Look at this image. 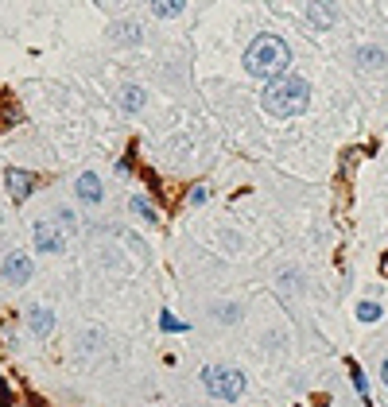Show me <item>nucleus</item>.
I'll return each mask as SVG.
<instances>
[{"label":"nucleus","mask_w":388,"mask_h":407,"mask_svg":"<svg viewBox=\"0 0 388 407\" xmlns=\"http://www.w3.org/2000/svg\"><path fill=\"white\" fill-rule=\"evenodd\" d=\"M287 62H291V50H287V43L279 35H256L245 50V70L253 78H264V82L284 74Z\"/></svg>","instance_id":"f257e3e1"},{"label":"nucleus","mask_w":388,"mask_h":407,"mask_svg":"<svg viewBox=\"0 0 388 407\" xmlns=\"http://www.w3.org/2000/svg\"><path fill=\"white\" fill-rule=\"evenodd\" d=\"M307 101H311V85L299 74H279L264 85V109L272 116H279V120L284 116H299L307 109Z\"/></svg>","instance_id":"f03ea898"},{"label":"nucleus","mask_w":388,"mask_h":407,"mask_svg":"<svg viewBox=\"0 0 388 407\" xmlns=\"http://www.w3.org/2000/svg\"><path fill=\"white\" fill-rule=\"evenodd\" d=\"M202 384H206V392H210L214 399H241L245 396V373L241 368H233V365H206L202 368Z\"/></svg>","instance_id":"7ed1b4c3"},{"label":"nucleus","mask_w":388,"mask_h":407,"mask_svg":"<svg viewBox=\"0 0 388 407\" xmlns=\"http://www.w3.org/2000/svg\"><path fill=\"white\" fill-rule=\"evenodd\" d=\"M35 249H39L43 256H55V252L67 249V237H62L51 221H35Z\"/></svg>","instance_id":"20e7f679"},{"label":"nucleus","mask_w":388,"mask_h":407,"mask_svg":"<svg viewBox=\"0 0 388 407\" xmlns=\"http://www.w3.org/2000/svg\"><path fill=\"white\" fill-rule=\"evenodd\" d=\"M0 275H4V283H12V287H24V283L32 280V260H27L24 252H12V256H4Z\"/></svg>","instance_id":"39448f33"},{"label":"nucleus","mask_w":388,"mask_h":407,"mask_svg":"<svg viewBox=\"0 0 388 407\" xmlns=\"http://www.w3.org/2000/svg\"><path fill=\"white\" fill-rule=\"evenodd\" d=\"M4 183H8V194H12V198L24 202V198H32V191H35V183H39V179H35L32 171H24V167H12Z\"/></svg>","instance_id":"423d86ee"},{"label":"nucleus","mask_w":388,"mask_h":407,"mask_svg":"<svg viewBox=\"0 0 388 407\" xmlns=\"http://www.w3.org/2000/svg\"><path fill=\"white\" fill-rule=\"evenodd\" d=\"M307 20H311L314 27H334L338 24V4L334 0H311V4H307Z\"/></svg>","instance_id":"0eeeda50"},{"label":"nucleus","mask_w":388,"mask_h":407,"mask_svg":"<svg viewBox=\"0 0 388 407\" xmlns=\"http://www.w3.org/2000/svg\"><path fill=\"white\" fill-rule=\"evenodd\" d=\"M109 39L120 43V47H140L144 32H140V24H136V20H117V24L109 27Z\"/></svg>","instance_id":"6e6552de"},{"label":"nucleus","mask_w":388,"mask_h":407,"mask_svg":"<svg viewBox=\"0 0 388 407\" xmlns=\"http://www.w3.org/2000/svg\"><path fill=\"white\" fill-rule=\"evenodd\" d=\"M102 179H97V174L93 171H85V174H78V198L85 202V206H97V202H102Z\"/></svg>","instance_id":"1a4fd4ad"},{"label":"nucleus","mask_w":388,"mask_h":407,"mask_svg":"<svg viewBox=\"0 0 388 407\" xmlns=\"http://www.w3.org/2000/svg\"><path fill=\"white\" fill-rule=\"evenodd\" d=\"M27 326H32L35 338H51V330H55V315H51L47 307H32V310H27Z\"/></svg>","instance_id":"9d476101"},{"label":"nucleus","mask_w":388,"mask_h":407,"mask_svg":"<svg viewBox=\"0 0 388 407\" xmlns=\"http://www.w3.org/2000/svg\"><path fill=\"white\" fill-rule=\"evenodd\" d=\"M357 67H361V70H380V67H388V50H380V47H373V43H369V47H357Z\"/></svg>","instance_id":"9b49d317"},{"label":"nucleus","mask_w":388,"mask_h":407,"mask_svg":"<svg viewBox=\"0 0 388 407\" xmlns=\"http://www.w3.org/2000/svg\"><path fill=\"white\" fill-rule=\"evenodd\" d=\"M144 101H148V97H144V90L136 82H128L125 90H120V109H125V113H140Z\"/></svg>","instance_id":"f8f14e48"},{"label":"nucleus","mask_w":388,"mask_h":407,"mask_svg":"<svg viewBox=\"0 0 388 407\" xmlns=\"http://www.w3.org/2000/svg\"><path fill=\"white\" fill-rule=\"evenodd\" d=\"M186 8V0H152V12L160 20H171V16H179V12Z\"/></svg>","instance_id":"ddd939ff"},{"label":"nucleus","mask_w":388,"mask_h":407,"mask_svg":"<svg viewBox=\"0 0 388 407\" xmlns=\"http://www.w3.org/2000/svg\"><path fill=\"white\" fill-rule=\"evenodd\" d=\"M132 214H136V217H144V221H155V209L148 206L144 198H132Z\"/></svg>","instance_id":"4468645a"},{"label":"nucleus","mask_w":388,"mask_h":407,"mask_svg":"<svg viewBox=\"0 0 388 407\" xmlns=\"http://www.w3.org/2000/svg\"><path fill=\"white\" fill-rule=\"evenodd\" d=\"M357 318H361V322H377L380 307H377V303H361V307H357Z\"/></svg>","instance_id":"2eb2a0df"},{"label":"nucleus","mask_w":388,"mask_h":407,"mask_svg":"<svg viewBox=\"0 0 388 407\" xmlns=\"http://www.w3.org/2000/svg\"><path fill=\"white\" fill-rule=\"evenodd\" d=\"M160 326H163V330H171V333H183V330H186V326L179 322V318L171 315V310H163V315H160Z\"/></svg>","instance_id":"dca6fc26"},{"label":"nucleus","mask_w":388,"mask_h":407,"mask_svg":"<svg viewBox=\"0 0 388 407\" xmlns=\"http://www.w3.org/2000/svg\"><path fill=\"white\" fill-rule=\"evenodd\" d=\"M206 198H210V186H190V194H186V202H190V206H202Z\"/></svg>","instance_id":"f3484780"},{"label":"nucleus","mask_w":388,"mask_h":407,"mask_svg":"<svg viewBox=\"0 0 388 407\" xmlns=\"http://www.w3.org/2000/svg\"><path fill=\"white\" fill-rule=\"evenodd\" d=\"M349 376H354V384H357V392H361L365 399H369V384H365V373L357 365H349Z\"/></svg>","instance_id":"a211bd4d"},{"label":"nucleus","mask_w":388,"mask_h":407,"mask_svg":"<svg viewBox=\"0 0 388 407\" xmlns=\"http://www.w3.org/2000/svg\"><path fill=\"white\" fill-rule=\"evenodd\" d=\"M59 221H62V225H70V229H74V225H78V217H74V214H70V209H67V206H59Z\"/></svg>","instance_id":"6ab92c4d"},{"label":"nucleus","mask_w":388,"mask_h":407,"mask_svg":"<svg viewBox=\"0 0 388 407\" xmlns=\"http://www.w3.org/2000/svg\"><path fill=\"white\" fill-rule=\"evenodd\" d=\"M218 315H221V318H226V322H229V318H241V307H221Z\"/></svg>","instance_id":"aec40b11"},{"label":"nucleus","mask_w":388,"mask_h":407,"mask_svg":"<svg viewBox=\"0 0 388 407\" xmlns=\"http://www.w3.org/2000/svg\"><path fill=\"white\" fill-rule=\"evenodd\" d=\"M380 380L388 384V361H384V365H380Z\"/></svg>","instance_id":"412c9836"},{"label":"nucleus","mask_w":388,"mask_h":407,"mask_svg":"<svg viewBox=\"0 0 388 407\" xmlns=\"http://www.w3.org/2000/svg\"><path fill=\"white\" fill-rule=\"evenodd\" d=\"M380 272L388 275V252H384V256H380Z\"/></svg>","instance_id":"4be33fe9"}]
</instances>
